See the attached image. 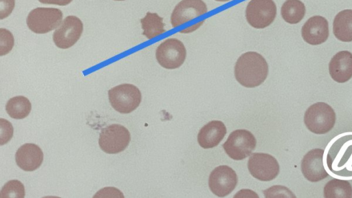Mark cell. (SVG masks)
Returning <instances> with one entry per match:
<instances>
[{
  "mask_svg": "<svg viewBox=\"0 0 352 198\" xmlns=\"http://www.w3.org/2000/svg\"><path fill=\"white\" fill-rule=\"evenodd\" d=\"M263 192L265 197H296L291 190L283 186H274Z\"/></svg>",
  "mask_w": 352,
  "mask_h": 198,
  "instance_id": "cell-27",
  "label": "cell"
},
{
  "mask_svg": "<svg viewBox=\"0 0 352 198\" xmlns=\"http://www.w3.org/2000/svg\"><path fill=\"white\" fill-rule=\"evenodd\" d=\"M157 63L164 68L173 69L179 67L186 57L184 45L175 38L166 39L156 49Z\"/></svg>",
  "mask_w": 352,
  "mask_h": 198,
  "instance_id": "cell-9",
  "label": "cell"
},
{
  "mask_svg": "<svg viewBox=\"0 0 352 198\" xmlns=\"http://www.w3.org/2000/svg\"><path fill=\"white\" fill-rule=\"evenodd\" d=\"M301 35L309 45H318L324 43L329 35L327 20L318 15L310 17L302 25Z\"/></svg>",
  "mask_w": 352,
  "mask_h": 198,
  "instance_id": "cell-15",
  "label": "cell"
},
{
  "mask_svg": "<svg viewBox=\"0 0 352 198\" xmlns=\"http://www.w3.org/2000/svg\"><path fill=\"white\" fill-rule=\"evenodd\" d=\"M32 104L25 96H17L8 100L6 104L7 113L14 119H23L30 113Z\"/></svg>",
  "mask_w": 352,
  "mask_h": 198,
  "instance_id": "cell-22",
  "label": "cell"
},
{
  "mask_svg": "<svg viewBox=\"0 0 352 198\" xmlns=\"http://www.w3.org/2000/svg\"><path fill=\"white\" fill-rule=\"evenodd\" d=\"M82 31L80 19L75 16H67L53 33L54 43L59 48H69L78 41Z\"/></svg>",
  "mask_w": 352,
  "mask_h": 198,
  "instance_id": "cell-11",
  "label": "cell"
},
{
  "mask_svg": "<svg viewBox=\"0 0 352 198\" xmlns=\"http://www.w3.org/2000/svg\"><path fill=\"white\" fill-rule=\"evenodd\" d=\"M204 21H205V20H203L196 24L192 25L190 27H188V28L180 31V32L181 33H190V32L195 31V30L198 29L201 25H202Z\"/></svg>",
  "mask_w": 352,
  "mask_h": 198,
  "instance_id": "cell-30",
  "label": "cell"
},
{
  "mask_svg": "<svg viewBox=\"0 0 352 198\" xmlns=\"http://www.w3.org/2000/svg\"><path fill=\"white\" fill-rule=\"evenodd\" d=\"M111 107L121 113H129L136 109L142 100L139 89L131 84L117 85L108 91Z\"/></svg>",
  "mask_w": 352,
  "mask_h": 198,
  "instance_id": "cell-4",
  "label": "cell"
},
{
  "mask_svg": "<svg viewBox=\"0 0 352 198\" xmlns=\"http://www.w3.org/2000/svg\"><path fill=\"white\" fill-rule=\"evenodd\" d=\"M39 2L45 4H54L58 6H66L70 3L72 0H38Z\"/></svg>",
  "mask_w": 352,
  "mask_h": 198,
  "instance_id": "cell-29",
  "label": "cell"
},
{
  "mask_svg": "<svg viewBox=\"0 0 352 198\" xmlns=\"http://www.w3.org/2000/svg\"><path fill=\"white\" fill-rule=\"evenodd\" d=\"M333 33L339 41H352V10H343L336 15L333 22Z\"/></svg>",
  "mask_w": 352,
  "mask_h": 198,
  "instance_id": "cell-19",
  "label": "cell"
},
{
  "mask_svg": "<svg viewBox=\"0 0 352 198\" xmlns=\"http://www.w3.org/2000/svg\"><path fill=\"white\" fill-rule=\"evenodd\" d=\"M63 12L54 8H36L28 14L27 25L36 34L47 33L62 22Z\"/></svg>",
  "mask_w": 352,
  "mask_h": 198,
  "instance_id": "cell-7",
  "label": "cell"
},
{
  "mask_svg": "<svg viewBox=\"0 0 352 198\" xmlns=\"http://www.w3.org/2000/svg\"><path fill=\"white\" fill-rule=\"evenodd\" d=\"M324 150L314 148L302 157L300 168L303 176L311 182H318L329 176L323 166Z\"/></svg>",
  "mask_w": 352,
  "mask_h": 198,
  "instance_id": "cell-13",
  "label": "cell"
},
{
  "mask_svg": "<svg viewBox=\"0 0 352 198\" xmlns=\"http://www.w3.org/2000/svg\"><path fill=\"white\" fill-rule=\"evenodd\" d=\"M0 144L2 146L8 143L13 135V126L7 120L0 119Z\"/></svg>",
  "mask_w": 352,
  "mask_h": 198,
  "instance_id": "cell-26",
  "label": "cell"
},
{
  "mask_svg": "<svg viewBox=\"0 0 352 198\" xmlns=\"http://www.w3.org/2000/svg\"><path fill=\"white\" fill-rule=\"evenodd\" d=\"M217 1H221V2H226V1H229L230 0H215Z\"/></svg>",
  "mask_w": 352,
  "mask_h": 198,
  "instance_id": "cell-31",
  "label": "cell"
},
{
  "mask_svg": "<svg viewBox=\"0 0 352 198\" xmlns=\"http://www.w3.org/2000/svg\"><path fill=\"white\" fill-rule=\"evenodd\" d=\"M237 182L236 172L226 165H221L213 169L208 179V186L211 192L221 197L232 192Z\"/></svg>",
  "mask_w": 352,
  "mask_h": 198,
  "instance_id": "cell-12",
  "label": "cell"
},
{
  "mask_svg": "<svg viewBox=\"0 0 352 198\" xmlns=\"http://www.w3.org/2000/svg\"><path fill=\"white\" fill-rule=\"evenodd\" d=\"M142 34L148 39H151L160 34H163L166 30L163 19L157 13L148 12L145 16L140 20Z\"/></svg>",
  "mask_w": 352,
  "mask_h": 198,
  "instance_id": "cell-23",
  "label": "cell"
},
{
  "mask_svg": "<svg viewBox=\"0 0 352 198\" xmlns=\"http://www.w3.org/2000/svg\"><path fill=\"white\" fill-rule=\"evenodd\" d=\"M325 198H352V186L347 180L332 179L324 186Z\"/></svg>",
  "mask_w": 352,
  "mask_h": 198,
  "instance_id": "cell-21",
  "label": "cell"
},
{
  "mask_svg": "<svg viewBox=\"0 0 352 198\" xmlns=\"http://www.w3.org/2000/svg\"><path fill=\"white\" fill-rule=\"evenodd\" d=\"M25 197V188L23 184L19 180L12 179L8 181L2 187L0 191V197Z\"/></svg>",
  "mask_w": 352,
  "mask_h": 198,
  "instance_id": "cell-24",
  "label": "cell"
},
{
  "mask_svg": "<svg viewBox=\"0 0 352 198\" xmlns=\"http://www.w3.org/2000/svg\"><path fill=\"white\" fill-rule=\"evenodd\" d=\"M226 132V127L221 121L212 120L200 129L197 142L204 148H212L220 143Z\"/></svg>",
  "mask_w": 352,
  "mask_h": 198,
  "instance_id": "cell-18",
  "label": "cell"
},
{
  "mask_svg": "<svg viewBox=\"0 0 352 198\" xmlns=\"http://www.w3.org/2000/svg\"><path fill=\"white\" fill-rule=\"evenodd\" d=\"M131 141L129 130L119 124H112L102 129L98 140L100 148L109 154L123 151Z\"/></svg>",
  "mask_w": 352,
  "mask_h": 198,
  "instance_id": "cell-6",
  "label": "cell"
},
{
  "mask_svg": "<svg viewBox=\"0 0 352 198\" xmlns=\"http://www.w3.org/2000/svg\"><path fill=\"white\" fill-rule=\"evenodd\" d=\"M329 72L337 82L349 80L352 78V53L346 50L336 53L329 63Z\"/></svg>",
  "mask_w": 352,
  "mask_h": 198,
  "instance_id": "cell-17",
  "label": "cell"
},
{
  "mask_svg": "<svg viewBox=\"0 0 352 198\" xmlns=\"http://www.w3.org/2000/svg\"><path fill=\"white\" fill-rule=\"evenodd\" d=\"M207 12V6L202 0H182L172 12L171 25L173 28L179 26Z\"/></svg>",
  "mask_w": 352,
  "mask_h": 198,
  "instance_id": "cell-14",
  "label": "cell"
},
{
  "mask_svg": "<svg viewBox=\"0 0 352 198\" xmlns=\"http://www.w3.org/2000/svg\"><path fill=\"white\" fill-rule=\"evenodd\" d=\"M16 165L23 170L33 171L38 168L43 161L41 148L33 143H26L21 146L16 152Z\"/></svg>",
  "mask_w": 352,
  "mask_h": 198,
  "instance_id": "cell-16",
  "label": "cell"
},
{
  "mask_svg": "<svg viewBox=\"0 0 352 198\" xmlns=\"http://www.w3.org/2000/svg\"><path fill=\"white\" fill-rule=\"evenodd\" d=\"M327 164L329 169L336 175L352 176V135L340 138L331 146Z\"/></svg>",
  "mask_w": 352,
  "mask_h": 198,
  "instance_id": "cell-2",
  "label": "cell"
},
{
  "mask_svg": "<svg viewBox=\"0 0 352 198\" xmlns=\"http://www.w3.org/2000/svg\"><path fill=\"white\" fill-rule=\"evenodd\" d=\"M256 140L254 135L245 129L232 131L223 144L226 154L234 160H242L255 149Z\"/></svg>",
  "mask_w": 352,
  "mask_h": 198,
  "instance_id": "cell-5",
  "label": "cell"
},
{
  "mask_svg": "<svg viewBox=\"0 0 352 198\" xmlns=\"http://www.w3.org/2000/svg\"><path fill=\"white\" fill-rule=\"evenodd\" d=\"M0 55L3 56L9 53L14 46V37L8 30L1 28Z\"/></svg>",
  "mask_w": 352,
  "mask_h": 198,
  "instance_id": "cell-25",
  "label": "cell"
},
{
  "mask_svg": "<svg viewBox=\"0 0 352 198\" xmlns=\"http://www.w3.org/2000/svg\"><path fill=\"white\" fill-rule=\"evenodd\" d=\"M115 1H124V0H115Z\"/></svg>",
  "mask_w": 352,
  "mask_h": 198,
  "instance_id": "cell-32",
  "label": "cell"
},
{
  "mask_svg": "<svg viewBox=\"0 0 352 198\" xmlns=\"http://www.w3.org/2000/svg\"><path fill=\"white\" fill-rule=\"evenodd\" d=\"M305 12V6L300 0H286L280 9L283 20L289 24H296L301 21Z\"/></svg>",
  "mask_w": 352,
  "mask_h": 198,
  "instance_id": "cell-20",
  "label": "cell"
},
{
  "mask_svg": "<svg viewBox=\"0 0 352 198\" xmlns=\"http://www.w3.org/2000/svg\"><path fill=\"white\" fill-rule=\"evenodd\" d=\"M267 75V63L262 55L256 52L241 54L236 62L234 76L243 87H258L265 80Z\"/></svg>",
  "mask_w": 352,
  "mask_h": 198,
  "instance_id": "cell-1",
  "label": "cell"
},
{
  "mask_svg": "<svg viewBox=\"0 0 352 198\" xmlns=\"http://www.w3.org/2000/svg\"><path fill=\"white\" fill-rule=\"evenodd\" d=\"M276 16V6L273 0H250L245 9L248 23L256 29L267 28Z\"/></svg>",
  "mask_w": 352,
  "mask_h": 198,
  "instance_id": "cell-8",
  "label": "cell"
},
{
  "mask_svg": "<svg viewBox=\"0 0 352 198\" xmlns=\"http://www.w3.org/2000/svg\"><path fill=\"white\" fill-rule=\"evenodd\" d=\"M14 0H1L0 3V19L7 17L14 8Z\"/></svg>",
  "mask_w": 352,
  "mask_h": 198,
  "instance_id": "cell-28",
  "label": "cell"
},
{
  "mask_svg": "<svg viewBox=\"0 0 352 198\" xmlns=\"http://www.w3.org/2000/svg\"><path fill=\"white\" fill-rule=\"evenodd\" d=\"M336 113L328 104L319 102L311 104L304 115V123L311 132L324 134L329 132L335 125Z\"/></svg>",
  "mask_w": 352,
  "mask_h": 198,
  "instance_id": "cell-3",
  "label": "cell"
},
{
  "mask_svg": "<svg viewBox=\"0 0 352 198\" xmlns=\"http://www.w3.org/2000/svg\"><path fill=\"white\" fill-rule=\"evenodd\" d=\"M248 168L254 177L263 182L275 179L280 170L276 158L264 153H252L248 162Z\"/></svg>",
  "mask_w": 352,
  "mask_h": 198,
  "instance_id": "cell-10",
  "label": "cell"
}]
</instances>
